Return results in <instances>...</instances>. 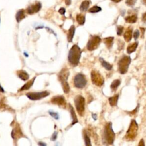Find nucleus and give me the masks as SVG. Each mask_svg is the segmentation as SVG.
<instances>
[{"instance_id":"9b49d317","label":"nucleus","mask_w":146,"mask_h":146,"mask_svg":"<svg viewBox=\"0 0 146 146\" xmlns=\"http://www.w3.org/2000/svg\"><path fill=\"white\" fill-rule=\"evenodd\" d=\"M51 102L53 104H57L63 107H65L66 105L65 98L62 95H58V96H55L52 97L51 100Z\"/></svg>"},{"instance_id":"37998d69","label":"nucleus","mask_w":146,"mask_h":146,"mask_svg":"<svg viewBox=\"0 0 146 146\" xmlns=\"http://www.w3.org/2000/svg\"><path fill=\"white\" fill-rule=\"evenodd\" d=\"M111 1H112V2H115V3H119V2H120V1H122V0H111Z\"/></svg>"},{"instance_id":"f8f14e48","label":"nucleus","mask_w":146,"mask_h":146,"mask_svg":"<svg viewBox=\"0 0 146 146\" xmlns=\"http://www.w3.org/2000/svg\"><path fill=\"white\" fill-rule=\"evenodd\" d=\"M42 7V4L40 2H38L35 3L29 6L27 9V12L29 14H33L35 13L38 12Z\"/></svg>"},{"instance_id":"a878e982","label":"nucleus","mask_w":146,"mask_h":146,"mask_svg":"<svg viewBox=\"0 0 146 146\" xmlns=\"http://www.w3.org/2000/svg\"><path fill=\"white\" fill-rule=\"evenodd\" d=\"M76 21L78 22V23L80 25H84V23L85 22V20H86L85 15H84L82 14H78L76 15Z\"/></svg>"},{"instance_id":"7c9ffc66","label":"nucleus","mask_w":146,"mask_h":146,"mask_svg":"<svg viewBox=\"0 0 146 146\" xmlns=\"http://www.w3.org/2000/svg\"><path fill=\"white\" fill-rule=\"evenodd\" d=\"M124 30V27L122 26H117V34L118 35H121Z\"/></svg>"},{"instance_id":"a18cd8bd","label":"nucleus","mask_w":146,"mask_h":146,"mask_svg":"<svg viewBox=\"0 0 146 146\" xmlns=\"http://www.w3.org/2000/svg\"><path fill=\"white\" fill-rule=\"evenodd\" d=\"M141 2L145 6H146V0H141Z\"/></svg>"},{"instance_id":"473e14b6","label":"nucleus","mask_w":146,"mask_h":146,"mask_svg":"<svg viewBox=\"0 0 146 146\" xmlns=\"http://www.w3.org/2000/svg\"><path fill=\"white\" fill-rule=\"evenodd\" d=\"M139 35H140L139 30L137 29L135 30L133 33V38H134L135 40H137L138 39V38L139 37Z\"/></svg>"},{"instance_id":"6ab92c4d","label":"nucleus","mask_w":146,"mask_h":146,"mask_svg":"<svg viewBox=\"0 0 146 146\" xmlns=\"http://www.w3.org/2000/svg\"><path fill=\"white\" fill-rule=\"evenodd\" d=\"M90 2L88 0H84L83 1L80 6H79V9L82 12H84V11H86L88 10V7H89V6H90Z\"/></svg>"},{"instance_id":"c9c22d12","label":"nucleus","mask_w":146,"mask_h":146,"mask_svg":"<svg viewBox=\"0 0 146 146\" xmlns=\"http://www.w3.org/2000/svg\"><path fill=\"white\" fill-rule=\"evenodd\" d=\"M141 20H142V21H143L144 23H146V12H145L143 14V15H142V18H141Z\"/></svg>"},{"instance_id":"ddd939ff","label":"nucleus","mask_w":146,"mask_h":146,"mask_svg":"<svg viewBox=\"0 0 146 146\" xmlns=\"http://www.w3.org/2000/svg\"><path fill=\"white\" fill-rule=\"evenodd\" d=\"M132 37V28L128 27L124 34V38L127 42H129Z\"/></svg>"},{"instance_id":"1a4fd4ad","label":"nucleus","mask_w":146,"mask_h":146,"mask_svg":"<svg viewBox=\"0 0 146 146\" xmlns=\"http://www.w3.org/2000/svg\"><path fill=\"white\" fill-rule=\"evenodd\" d=\"M74 84L75 87L81 89L84 88L87 84V80L85 76L81 73L76 74L74 77Z\"/></svg>"},{"instance_id":"412c9836","label":"nucleus","mask_w":146,"mask_h":146,"mask_svg":"<svg viewBox=\"0 0 146 146\" xmlns=\"http://www.w3.org/2000/svg\"><path fill=\"white\" fill-rule=\"evenodd\" d=\"M99 61H100V62L102 66L103 67H104L106 70H108V71L112 70V65H111V64H110L108 62L105 61L103 58H99Z\"/></svg>"},{"instance_id":"f257e3e1","label":"nucleus","mask_w":146,"mask_h":146,"mask_svg":"<svg viewBox=\"0 0 146 146\" xmlns=\"http://www.w3.org/2000/svg\"><path fill=\"white\" fill-rule=\"evenodd\" d=\"M81 54L82 50L80 48L78 45L74 44L68 52V60L70 63L73 66H76L79 64Z\"/></svg>"},{"instance_id":"4c0bfd02","label":"nucleus","mask_w":146,"mask_h":146,"mask_svg":"<svg viewBox=\"0 0 146 146\" xmlns=\"http://www.w3.org/2000/svg\"><path fill=\"white\" fill-rule=\"evenodd\" d=\"M141 31V38H143V36L144 35V32H145V29L144 28V27H140V28Z\"/></svg>"},{"instance_id":"39448f33","label":"nucleus","mask_w":146,"mask_h":146,"mask_svg":"<svg viewBox=\"0 0 146 146\" xmlns=\"http://www.w3.org/2000/svg\"><path fill=\"white\" fill-rule=\"evenodd\" d=\"M131 59L130 56L124 55L118 62V70L121 74H125L128 70L129 66L131 63Z\"/></svg>"},{"instance_id":"f3484780","label":"nucleus","mask_w":146,"mask_h":146,"mask_svg":"<svg viewBox=\"0 0 146 146\" xmlns=\"http://www.w3.org/2000/svg\"><path fill=\"white\" fill-rule=\"evenodd\" d=\"M137 46H138V42H137L129 44L127 48V53L130 54L135 52L137 47Z\"/></svg>"},{"instance_id":"72a5a7b5","label":"nucleus","mask_w":146,"mask_h":146,"mask_svg":"<svg viewBox=\"0 0 146 146\" xmlns=\"http://www.w3.org/2000/svg\"><path fill=\"white\" fill-rule=\"evenodd\" d=\"M57 135H58V132H55L52 134V135L51 136V140H52V141H55L56 139V138H57Z\"/></svg>"},{"instance_id":"2eb2a0df","label":"nucleus","mask_w":146,"mask_h":146,"mask_svg":"<svg viewBox=\"0 0 146 146\" xmlns=\"http://www.w3.org/2000/svg\"><path fill=\"white\" fill-rule=\"evenodd\" d=\"M75 32V27L74 25L71 26V27H70L68 31V34H67V40L69 42H71L72 41V39H73Z\"/></svg>"},{"instance_id":"7ed1b4c3","label":"nucleus","mask_w":146,"mask_h":146,"mask_svg":"<svg viewBox=\"0 0 146 146\" xmlns=\"http://www.w3.org/2000/svg\"><path fill=\"white\" fill-rule=\"evenodd\" d=\"M69 74L70 72L67 68H62L58 74V79L61 83L63 91L66 94H68L70 92V86L67 83Z\"/></svg>"},{"instance_id":"0eeeda50","label":"nucleus","mask_w":146,"mask_h":146,"mask_svg":"<svg viewBox=\"0 0 146 146\" xmlns=\"http://www.w3.org/2000/svg\"><path fill=\"white\" fill-rule=\"evenodd\" d=\"M100 42L101 39L99 36L94 35L91 36L87 44V50L90 51L96 50L99 47Z\"/></svg>"},{"instance_id":"dca6fc26","label":"nucleus","mask_w":146,"mask_h":146,"mask_svg":"<svg viewBox=\"0 0 146 146\" xmlns=\"http://www.w3.org/2000/svg\"><path fill=\"white\" fill-rule=\"evenodd\" d=\"M113 39L114 38L110 36V37H107V38H105L103 39L104 43L105 44V45L106 46L107 48L108 49H110L113 44Z\"/></svg>"},{"instance_id":"9d476101","label":"nucleus","mask_w":146,"mask_h":146,"mask_svg":"<svg viewBox=\"0 0 146 146\" xmlns=\"http://www.w3.org/2000/svg\"><path fill=\"white\" fill-rule=\"evenodd\" d=\"M50 93L47 91L38 92H29L26 94L27 96L32 100H37L47 96Z\"/></svg>"},{"instance_id":"c03bdc74","label":"nucleus","mask_w":146,"mask_h":146,"mask_svg":"<svg viewBox=\"0 0 146 146\" xmlns=\"http://www.w3.org/2000/svg\"><path fill=\"white\" fill-rule=\"evenodd\" d=\"M0 92H4V90L3 88L2 87L1 85L0 84Z\"/></svg>"},{"instance_id":"b1692460","label":"nucleus","mask_w":146,"mask_h":146,"mask_svg":"<svg viewBox=\"0 0 146 146\" xmlns=\"http://www.w3.org/2000/svg\"><path fill=\"white\" fill-rule=\"evenodd\" d=\"M25 17V11L23 9H21L19 11H18V12L16 14V20L18 22H19L21 20H22Z\"/></svg>"},{"instance_id":"423d86ee","label":"nucleus","mask_w":146,"mask_h":146,"mask_svg":"<svg viewBox=\"0 0 146 146\" xmlns=\"http://www.w3.org/2000/svg\"><path fill=\"white\" fill-rule=\"evenodd\" d=\"M76 111L80 116H83L85 110V99L80 95H76L74 99Z\"/></svg>"},{"instance_id":"a19ab883","label":"nucleus","mask_w":146,"mask_h":146,"mask_svg":"<svg viewBox=\"0 0 146 146\" xmlns=\"http://www.w3.org/2000/svg\"><path fill=\"white\" fill-rule=\"evenodd\" d=\"M38 145H41V146H46V144L40 141V142L38 143Z\"/></svg>"},{"instance_id":"79ce46f5","label":"nucleus","mask_w":146,"mask_h":146,"mask_svg":"<svg viewBox=\"0 0 146 146\" xmlns=\"http://www.w3.org/2000/svg\"><path fill=\"white\" fill-rule=\"evenodd\" d=\"M96 114H94V113H92V118H94V120H96Z\"/></svg>"},{"instance_id":"aec40b11","label":"nucleus","mask_w":146,"mask_h":146,"mask_svg":"<svg viewBox=\"0 0 146 146\" xmlns=\"http://www.w3.org/2000/svg\"><path fill=\"white\" fill-rule=\"evenodd\" d=\"M118 99H119V94H115L113 96L109 98L108 100H109L110 106L112 107L116 106L117 104Z\"/></svg>"},{"instance_id":"e433bc0d","label":"nucleus","mask_w":146,"mask_h":146,"mask_svg":"<svg viewBox=\"0 0 146 146\" xmlns=\"http://www.w3.org/2000/svg\"><path fill=\"white\" fill-rule=\"evenodd\" d=\"M139 104H137V106L136 107V108L133 111H132V112H131L130 113H131L132 115H135V114L136 113V112L137 111V109L139 108Z\"/></svg>"},{"instance_id":"f03ea898","label":"nucleus","mask_w":146,"mask_h":146,"mask_svg":"<svg viewBox=\"0 0 146 146\" xmlns=\"http://www.w3.org/2000/svg\"><path fill=\"white\" fill-rule=\"evenodd\" d=\"M115 137V133L112 129V124L111 122L107 123L104 125L103 137L108 144H112L113 143Z\"/></svg>"},{"instance_id":"2f4dec72","label":"nucleus","mask_w":146,"mask_h":146,"mask_svg":"<svg viewBox=\"0 0 146 146\" xmlns=\"http://www.w3.org/2000/svg\"><path fill=\"white\" fill-rule=\"evenodd\" d=\"M49 113H50V115L52 117H53L55 119H56V120L59 119V115H58V113L54 112H52V111H49Z\"/></svg>"},{"instance_id":"a211bd4d","label":"nucleus","mask_w":146,"mask_h":146,"mask_svg":"<svg viewBox=\"0 0 146 146\" xmlns=\"http://www.w3.org/2000/svg\"><path fill=\"white\" fill-rule=\"evenodd\" d=\"M69 107H70V113H71V116L72 119V125H74L75 124H76V123L78 122V120L77 119V116L75 114V112L74 111V109L73 108V107L71 105L69 104Z\"/></svg>"},{"instance_id":"4468645a","label":"nucleus","mask_w":146,"mask_h":146,"mask_svg":"<svg viewBox=\"0 0 146 146\" xmlns=\"http://www.w3.org/2000/svg\"><path fill=\"white\" fill-rule=\"evenodd\" d=\"M22 135H23V134L21 131L19 127L18 126V125H17L12 131L13 138L14 139H15L17 138H19L21 136H22Z\"/></svg>"},{"instance_id":"58836bf2","label":"nucleus","mask_w":146,"mask_h":146,"mask_svg":"<svg viewBox=\"0 0 146 146\" xmlns=\"http://www.w3.org/2000/svg\"><path fill=\"white\" fill-rule=\"evenodd\" d=\"M145 144H144V139H141L139 143V146H144Z\"/></svg>"},{"instance_id":"4be33fe9","label":"nucleus","mask_w":146,"mask_h":146,"mask_svg":"<svg viewBox=\"0 0 146 146\" xmlns=\"http://www.w3.org/2000/svg\"><path fill=\"white\" fill-rule=\"evenodd\" d=\"M17 72H18L17 74H18V76H19V78L23 80H26L29 78V74L24 70H21L18 71Z\"/></svg>"},{"instance_id":"c756f323","label":"nucleus","mask_w":146,"mask_h":146,"mask_svg":"<svg viewBox=\"0 0 146 146\" xmlns=\"http://www.w3.org/2000/svg\"><path fill=\"white\" fill-rule=\"evenodd\" d=\"M136 1H137V0H126L125 1V4L127 6L132 7L136 4Z\"/></svg>"},{"instance_id":"cd10ccee","label":"nucleus","mask_w":146,"mask_h":146,"mask_svg":"<svg viewBox=\"0 0 146 146\" xmlns=\"http://www.w3.org/2000/svg\"><path fill=\"white\" fill-rule=\"evenodd\" d=\"M83 137H84V143H85V145L86 146H91V141H90V139L89 138L88 135L86 133V131L84 130L83 131Z\"/></svg>"},{"instance_id":"49530a36","label":"nucleus","mask_w":146,"mask_h":146,"mask_svg":"<svg viewBox=\"0 0 146 146\" xmlns=\"http://www.w3.org/2000/svg\"><path fill=\"white\" fill-rule=\"evenodd\" d=\"M24 54H25V56H28V55H27V54H26L25 52Z\"/></svg>"},{"instance_id":"f704fd0d","label":"nucleus","mask_w":146,"mask_h":146,"mask_svg":"<svg viewBox=\"0 0 146 146\" xmlns=\"http://www.w3.org/2000/svg\"><path fill=\"white\" fill-rule=\"evenodd\" d=\"M58 11H59V13L60 14H62V15H64V14H65L66 10H65V9H64V8H63V7H61V8L58 10Z\"/></svg>"},{"instance_id":"6e6552de","label":"nucleus","mask_w":146,"mask_h":146,"mask_svg":"<svg viewBox=\"0 0 146 146\" xmlns=\"http://www.w3.org/2000/svg\"><path fill=\"white\" fill-rule=\"evenodd\" d=\"M91 79L92 83L98 87H101L104 84V80L103 76L96 70L91 71Z\"/></svg>"},{"instance_id":"c85d7f7f","label":"nucleus","mask_w":146,"mask_h":146,"mask_svg":"<svg viewBox=\"0 0 146 146\" xmlns=\"http://www.w3.org/2000/svg\"><path fill=\"white\" fill-rule=\"evenodd\" d=\"M102 10V8L98 6H94L88 10V12L91 13H95L99 12Z\"/></svg>"},{"instance_id":"bb28decb","label":"nucleus","mask_w":146,"mask_h":146,"mask_svg":"<svg viewBox=\"0 0 146 146\" xmlns=\"http://www.w3.org/2000/svg\"><path fill=\"white\" fill-rule=\"evenodd\" d=\"M120 83H121V82H120V80L119 79H115V80H114L112 82V83L111 84V86H110L111 87V89L113 91H116L117 90V88H118V87L120 86Z\"/></svg>"},{"instance_id":"20e7f679","label":"nucleus","mask_w":146,"mask_h":146,"mask_svg":"<svg viewBox=\"0 0 146 146\" xmlns=\"http://www.w3.org/2000/svg\"><path fill=\"white\" fill-rule=\"evenodd\" d=\"M138 130V124L135 120H132L130 123L128 129L127 131L125 138L127 141L133 140L137 135Z\"/></svg>"},{"instance_id":"5701e85b","label":"nucleus","mask_w":146,"mask_h":146,"mask_svg":"<svg viewBox=\"0 0 146 146\" xmlns=\"http://www.w3.org/2000/svg\"><path fill=\"white\" fill-rule=\"evenodd\" d=\"M137 20V17L136 14L132 15H128L125 18V21L126 22L129 23H134Z\"/></svg>"},{"instance_id":"393cba45","label":"nucleus","mask_w":146,"mask_h":146,"mask_svg":"<svg viewBox=\"0 0 146 146\" xmlns=\"http://www.w3.org/2000/svg\"><path fill=\"white\" fill-rule=\"evenodd\" d=\"M35 79V77L33 78V79H31L30 80H29L28 82H27L26 83H25L20 89V91H22V90H29L31 86L33 84L34 80Z\"/></svg>"},{"instance_id":"ea45409f","label":"nucleus","mask_w":146,"mask_h":146,"mask_svg":"<svg viewBox=\"0 0 146 146\" xmlns=\"http://www.w3.org/2000/svg\"><path fill=\"white\" fill-rule=\"evenodd\" d=\"M65 1V3L66 5L69 6L71 3V0H64Z\"/></svg>"}]
</instances>
